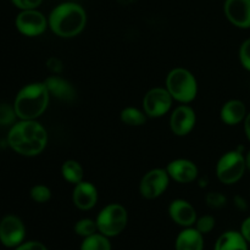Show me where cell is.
Masks as SVG:
<instances>
[{
	"mask_svg": "<svg viewBox=\"0 0 250 250\" xmlns=\"http://www.w3.org/2000/svg\"><path fill=\"white\" fill-rule=\"evenodd\" d=\"M215 227V219L211 215H205V216L199 217L195 221V229L202 234L210 233Z\"/></svg>",
	"mask_w": 250,
	"mask_h": 250,
	"instance_id": "484cf974",
	"label": "cell"
},
{
	"mask_svg": "<svg viewBox=\"0 0 250 250\" xmlns=\"http://www.w3.org/2000/svg\"><path fill=\"white\" fill-rule=\"evenodd\" d=\"M170 176L164 168H153L142 178L139 183V192L146 199H155L160 197L168 187Z\"/></svg>",
	"mask_w": 250,
	"mask_h": 250,
	"instance_id": "52a82bcc",
	"label": "cell"
},
{
	"mask_svg": "<svg viewBox=\"0 0 250 250\" xmlns=\"http://www.w3.org/2000/svg\"><path fill=\"white\" fill-rule=\"evenodd\" d=\"M121 121L127 126H142L146 124V112L133 106H128L121 111Z\"/></svg>",
	"mask_w": 250,
	"mask_h": 250,
	"instance_id": "7402d4cb",
	"label": "cell"
},
{
	"mask_svg": "<svg viewBox=\"0 0 250 250\" xmlns=\"http://www.w3.org/2000/svg\"><path fill=\"white\" fill-rule=\"evenodd\" d=\"M246 168V158L241 148L229 151L220 158L216 165V175L224 185H233L243 177Z\"/></svg>",
	"mask_w": 250,
	"mask_h": 250,
	"instance_id": "8992f818",
	"label": "cell"
},
{
	"mask_svg": "<svg viewBox=\"0 0 250 250\" xmlns=\"http://www.w3.org/2000/svg\"><path fill=\"white\" fill-rule=\"evenodd\" d=\"M81 250H111V243L109 241V237L97 232L83 239Z\"/></svg>",
	"mask_w": 250,
	"mask_h": 250,
	"instance_id": "44dd1931",
	"label": "cell"
},
{
	"mask_svg": "<svg viewBox=\"0 0 250 250\" xmlns=\"http://www.w3.org/2000/svg\"><path fill=\"white\" fill-rule=\"evenodd\" d=\"M48 143L45 128L36 120H21L10 128L7 144L17 154L23 156L39 155Z\"/></svg>",
	"mask_w": 250,
	"mask_h": 250,
	"instance_id": "6da1fadb",
	"label": "cell"
},
{
	"mask_svg": "<svg viewBox=\"0 0 250 250\" xmlns=\"http://www.w3.org/2000/svg\"><path fill=\"white\" fill-rule=\"evenodd\" d=\"M241 233L242 236L246 238V241L250 243V216L248 219H246L243 221V224H242V227H241Z\"/></svg>",
	"mask_w": 250,
	"mask_h": 250,
	"instance_id": "1f68e13d",
	"label": "cell"
},
{
	"mask_svg": "<svg viewBox=\"0 0 250 250\" xmlns=\"http://www.w3.org/2000/svg\"><path fill=\"white\" fill-rule=\"evenodd\" d=\"M168 214L173 222L182 227H192L197 221V211L187 200H173L168 207Z\"/></svg>",
	"mask_w": 250,
	"mask_h": 250,
	"instance_id": "5bb4252c",
	"label": "cell"
},
{
	"mask_svg": "<svg viewBox=\"0 0 250 250\" xmlns=\"http://www.w3.org/2000/svg\"><path fill=\"white\" fill-rule=\"evenodd\" d=\"M214 250H248V242L241 232L227 231L217 238Z\"/></svg>",
	"mask_w": 250,
	"mask_h": 250,
	"instance_id": "d6986e66",
	"label": "cell"
},
{
	"mask_svg": "<svg viewBox=\"0 0 250 250\" xmlns=\"http://www.w3.org/2000/svg\"><path fill=\"white\" fill-rule=\"evenodd\" d=\"M199 183H200V187H207L208 186V177H205V178H202V180L199 181Z\"/></svg>",
	"mask_w": 250,
	"mask_h": 250,
	"instance_id": "8d00e7d4",
	"label": "cell"
},
{
	"mask_svg": "<svg viewBox=\"0 0 250 250\" xmlns=\"http://www.w3.org/2000/svg\"><path fill=\"white\" fill-rule=\"evenodd\" d=\"M244 131H246L247 137H248V139L250 141V112L247 115L246 119H244Z\"/></svg>",
	"mask_w": 250,
	"mask_h": 250,
	"instance_id": "836d02e7",
	"label": "cell"
},
{
	"mask_svg": "<svg viewBox=\"0 0 250 250\" xmlns=\"http://www.w3.org/2000/svg\"><path fill=\"white\" fill-rule=\"evenodd\" d=\"M61 173L65 181L72 183V185H77V183L82 182L83 177H84V171L81 164L76 160H67L62 164L61 166Z\"/></svg>",
	"mask_w": 250,
	"mask_h": 250,
	"instance_id": "ffe728a7",
	"label": "cell"
},
{
	"mask_svg": "<svg viewBox=\"0 0 250 250\" xmlns=\"http://www.w3.org/2000/svg\"><path fill=\"white\" fill-rule=\"evenodd\" d=\"M220 116H221L222 121L229 125V126L241 124L247 116L246 105L241 100H229L222 106Z\"/></svg>",
	"mask_w": 250,
	"mask_h": 250,
	"instance_id": "ac0fdd59",
	"label": "cell"
},
{
	"mask_svg": "<svg viewBox=\"0 0 250 250\" xmlns=\"http://www.w3.org/2000/svg\"><path fill=\"white\" fill-rule=\"evenodd\" d=\"M98 226L97 221H93L90 219H82L80 221L76 222L75 225V233L78 234V236L83 237H89L92 234L97 233Z\"/></svg>",
	"mask_w": 250,
	"mask_h": 250,
	"instance_id": "603a6c76",
	"label": "cell"
},
{
	"mask_svg": "<svg viewBox=\"0 0 250 250\" xmlns=\"http://www.w3.org/2000/svg\"><path fill=\"white\" fill-rule=\"evenodd\" d=\"M46 68H48L51 73H54V75H59V73L62 72L63 63L62 61L59 58H56V56H51V58H49L48 61H46Z\"/></svg>",
	"mask_w": 250,
	"mask_h": 250,
	"instance_id": "f1b7e54d",
	"label": "cell"
},
{
	"mask_svg": "<svg viewBox=\"0 0 250 250\" xmlns=\"http://www.w3.org/2000/svg\"><path fill=\"white\" fill-rule=\"evenodd\" d=\"M117 2L120 5H122V6H128V5H131L133 2V0H117Z\"/></svg>",
	"mask_w": 250,
	"mask_h": 250,
	"instance_id": "e575fe53",
	"label": "cell"
},
{
	"mask_svg": "<svg viewBox=\"0 0 250 250\" xmlns=\"http://www.w3.org/2000/svg\"><path fill=\"white\" fill-rule=\"evenodd\" d=\"M246 165H247V168H248V170L250 171V150L246 156Z\"/></svg>",
	"mask_w": 250,
	"mask_h": 250,
	"instance_id": "d590c367",
	"label": "cell"
},
{
	"mask_svg": "<svg viewBox=\"0 0 250 250\" xmlns=\"http://www.w3.org/2000/svg\"><path fill=\"white\" fill-rule=\"evenodd\" d=\"M176 250H203L204 238L197 229L186 227L177 236L175 243Z\"/></svg>",
	"mask_w": 250,
	"mask_h": 250,
	"instance_id": "e0dca14e",
	"label": "cell"
},
{
	"mask_svg": "<svg viewBox=\"0 0 250 250\" xmlns=\"http://www.w3.org/2000/svg\"><path fill=\"white\" fill-rule=\"evenodd\" d=\"M197 116L194 110L188 105H180L172 111L170 117V127L173 134L178 137H185L194 128Z\"/></svg>",
	"mask_w": 250,
	"mask_h": 250,
	"instance_id": "8fae6325",
	"label": "cell"
},
{
	"mask_svg": "<svg viewBox=\"0 0 250 250\" xmlns=\"http://www.w3.org/2000/svg\"><path fill=\"white\" fill-rule=\"evenodd\" d=\"M98 232L106 237L119 236L127 226L128 214L121 204H109L99 212L97 217Z\"/></svg>",
	"mask_w": 250,
	"mask_h": 250,
	"instance_id": "5b68a950",
	"label": "cell"
},
{
	"mask_svg": "<svg viewBox=\"0 0 250 250\" xmlns=\"http://www.w3.org/2000/svg\"><path fill=\"white\" fill-rule=\"evenodd\" d=\"M72 200L75 207L80 210H90L98 202V189L93 183L82 181L75 185L72 193Z\"/></svg>",
	"mask_w": 250,
	"mask_h": 250,
	"instance_id": "9a60e30c",
	"label": "cell"
},
{
	"mask_svg": "<svg viewBox=\"0 0 250 250\" xmlns=\"http://www.w3.org/2000/svg\"><path fill=\"white\" fill-rule=\"evenodd\" d=\"M205 202H207L208 207L211 209H221L222 207L226 205L227 198L219 192H210L208 193Z\"/></svg>",
	"mask_w": 250,
	"mask_h": 250,
	"instance_id": "4316f807",
	"label": "cell"
},
{
	"mask_svg": "<svg viewBox=\"0 0 250 250\" xmlns=\"http://www.w3.org/2000/svg\"><path fill=\"white\" fill-rule=\"evenodd\" d=\"M17 117L16 111H15L14 105L5 104L1 103L0 104V126H10L14 125L15 119Z\"/></svg>",
	"mask_w": 250,
	"mask_h": 250,
	"instance_id": "d4e9b609",
	"label": "cell"
},
{
	"mask_svg": "<svg viewBox=\"0 0 250 250\" xmlns=\"http://www.w3.org/2000/svg\"><path fill=\"white\" fill-rule=\"evenodd\" d=\"M16 250H48L44 244L39 243V242H26V243H22L17 247Z\"/></svg>",
	"mask_w": 250,
	"mask_h": 250,
	"instance_id": "4dcf8cb0",
	"label": "cell"
},
{
	"mask_svg": "<svg viewBox=\"0 0 250 250\" xmlns=\"http://www.w3.org/2000/svg\"><path fill=\"white\" fill-rule=\"evenodd\" d=\"M49 90V94L61 102H73L76 99V89L68 81L63 80L60 76H50L44 81Z\"/></svg>",
	"mask_w": 250,
	"mask_h": 250,
	"instance_id": "2e32d148",
	"label": "cell"
},
{
	"mask_svg": "<svg viewBox=\"0 0 250 250\" xmlns=\"http://www.w3.org/2000/svg\"><path fill=\"white\" fill-rule=\"evenodd\" d=\"M29 195H31L32 200H34L36 203H39V204H43V203H46L48 200H50L51 190L46 186L37 185L34 187H32Z\"/></svg>",
	"mask_w": 250,
	"mask_h": 250,
	"instance_id": "cb8c5ba5",
	"label": "cell"
},
{
	"mask_svg": "<svg viewBox=\"0 0 250 250\" xmlns=\"http://www.w3.org/2000/svg\"><path fill=\"white\" fill-rule=\"evenodd\" d=\"M166 89L173 99L188 104L197 97L198 82L190 71L177 67L171 70L166 77Z\"/></svg>",
	"mask_w": 250,
	"mask_h": 250,
	"instance_id": "277c9868",
	"label": "cell"
},
{
	"mask_svg": "<svg viewBox=\"0 0 250 250\" xmlns=\"http://www.w3.org/2000/svg\"><path fill=\"white\" fill-rule=\"evenodd\" d=\"M26 236L23 222L15 215H7L0 221V242L7 248L19 247Z\"/></svg>",
	"mask_w": 250,
	"mask_h": 250,
	"instance_id": "30bf717a",
	"label": "cell"
},
{
	"mask_svg": "<svg viewBox=\"0 0 250 250\" xmlns=\"http://www.w3.org/2000/svg\"><path fill=\"white\" fill-rule=\"evenodd\" d=\"M15 24L17 31L23 36L37 37L45 32L48 27V20L36 9L21 10V12L17 15Z\"/></svg>",
	"mask_w": 250,
	"mask_h": 250,
	"instance_id": "ba28073f",
	"label": "cell"
},
{
	"mask_svg": "<svg viewBox=\"0 0 250 250\" xmlns=\"http://www.w3.org/2000/svg\"><path fill=\"white\" fill-rule=\"evenodd\" d=\"M173 98L166 88H153L143 99V109L146 116L161 117L170 111Z\"/></svg>",
	"mask_w": 250,
	"mask_h": 250,
	"instance_id": "9c48e42d",
	"label": "cell"
},
{
	"mask_svg": "<svg viewBox=\"0 0 250 250\" xmlns=\"http://www.w3.org/2000/svg\"><path fill=\"white\" fill-rule=\"evenodd\" d=\"M12 4L21 10L37 9L43 0H11Z\"/></svg>",
	"mask_w": 250,
	"mask_h": 250,
	"instance_id": "f546056e",
	"label": "cell"
},
{
	"mask_svg": "<svg viewBox=\"0 0 250 250\" xmlns=\"http://www.w3.org/2000/svg\"><path fill=\"white\" fill-rule=\"evenodd\" d=\"M170 178L178 183H190L198 177V167L193 161L177 159L171 161L166 167Z\"/></svg>",
	"mask_w": 250,
	"mask_h": 250,
	"instance_id": "4fadbf2b",
	"label": "cell"
},
{
	"mask_svg": "<svg viewBox=\"0 0 250 250\" xmlns=\"http://www.w3.org/2000/svg\"><path fill=\"white\" fill-rule=\"evenodd\" d=\"M234 202V205H236V208L238 210H241V211H244V210H247V208H248V204H247L246 199H244L243 197H241V195H236L233 199Z\"/></svg>",
	"mask_w": 250,
	"mask_h": 250,
	"instance_id": "d6a6232c",
	"label": "cell"
},
{
	"mask_svg": "<svg viewBox=\"0 0 250 250\" xmlns=\"http://www.w3.org/2000/svg\"><path fill=\"white\" fill-rule=\"evenodd\" d=\"M224 9L232 24L239 28H250V0H226Z\"/></svg>",
	"mask_w": 250,
	"mask_h": 250,
	"instance_id": "7c38bea8",
	"label": "cell"
},
{
	"mask_svg": "<svg viewBox=\"0 0 250 250\" xmlns=\"http://www.w3.org/2000/svg\"><path fill=\"white\" fill-rule=\"evenodd\" d=\"M87 14L76 2H63L50 12L48 24L51 31L61 38H72L84 29Z\"/></svg>",
	"mask_w": 250,
	"mask_h": 250,
	"instance_id": "7a4b0ae2",
	"label": "cell"
},
{
	"mask_svg": "<svg viewBox=\"0 0 250 250\" xmlns=\"http://www.w3.org/2000/svg\"><path fill=\"white\" fill-rule=\"evenodd\" d=\"M239 60L246 70L250 71V38L243 42L239 49Z\"/></svg>",
	"mask_w": 250,
	"mask_h": 250,
	"instance_id": "83f0119b",
	"label": "cell"
},
{
	"mask_svg": "<svg viewBox=\"0 0 250 250\" xmlns=\"http://www.w3.org/2000/svg\"><path fill=\"white\" fill-rule=\"evenodd\" d=\"M50 94L46 85L41 82L24 85L14 102L15 111L20 120H36L44 114L49 104Z\"/></svg>",
	"mask_w": 250,
	"mask_h": 250,
	"instance_id": "3957f363",
	"label": "cell"
}]
</instances>
